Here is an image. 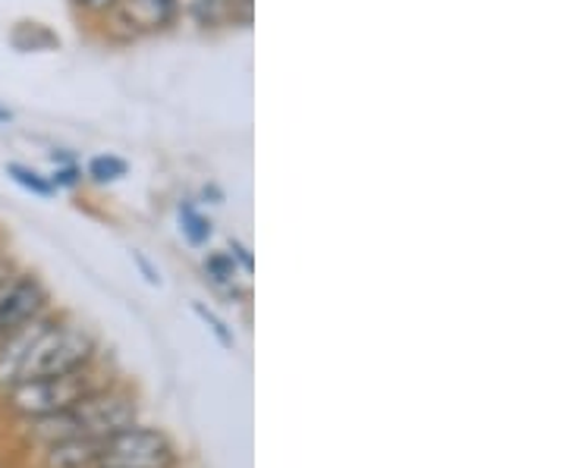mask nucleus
I'll return each instance as SVG.
<instances>
[{
  "label": "nucleus",
  "mask_w": 566,
  "mask_h": 468,
  "mask_svg": "<svg viewBox=\"0 0 566 468\" xmlns=\"http://www.w3.org/2000/svg\"><path fill=\"white\" fill-rule=\"evenodd\" d=\"M107 387H111L107 371L95 368V359H92L88 365L57 374V377H39V381L13 384L7 393V403L13 412L35 422V418H48V415L63 412V408L76 406L80 400L92 396V393H102Z\"/></svg>",
  "instance_id": "f03ea898"
},
{
  "label": "nucleus",
  "mask_w": 566,
  "mask_h": 468,
  "mask_svg": "<svg viewBox=\"0 0 566 468\" xmlns=\"http://www.w3.org/2000/svg\"><path fill=\"white\" fill-rule=\"evenodd\" d=\"M133 258H136V265H139L142 270H145V277H148V284H158V277H155V270H151V267H148V262H145V258H142L139 252H133Z\"/></svg>",
  "instance_id": "2eb2a0df"
},
{
  "label": "nucleus",
  "mask_w": 566,
  "mask_h": 468,
  "mask_svg": "<svg viewBox=\"0 0 566 468\" xmlns=\"http://www.w3.org/2000/svg\"><path fill=\"white\" fill-rule=\"evenodd\" d=\"M32 434L51 444H63V440H104L117 430L136 425V403L120 393V390H102L80 400L76 406L63 408L57 415L48 418H35Z\"/></svg>",
  "instance_id": "f257e3e1"
},
{
  "label": "nucleus",
  "mask_w": 566,
  "mask_h": 468,
  "mask_svg": "<svg viewBox=\"0 0 566 468\" xmlns=\"http://www.w3.org/2000/svg\"><path fill=\"white\" fill-rule=\"evenodd\" d=\"M70 3L85 10V13H111L117 7V0H70Z\"/></svg>",
  "instance_id": "ddd939ff"
},
{
  "label": "nucleus",
  "mask_w": 566,
  "mask_h": 468,
  "mask_svg": "<svg viewBox=\"0 0 566 468\" xmlns=\"http://www.w3.org/2000/svg\"><path fill=\"white\" fill-rule=\"evenodd\" d=\"M13 120V114L7 110V107H0V123H10Z\"/></svg>",
  "instance_id": "dca6fc26"
},
{
  "label": "nucleus",
  "mask_w": 566,
  "mask_h": 468,
  "mask_svg": "<svg viewBox=\"0 0 566 468\" xmlns=\"http://www.w3.org/2000/svg\"><path fill=\"white\" fill-rule=\"evenodd\" d=\"M98 355V340L85 327L70 325L63 318H54L51 325L39 333V340L29 347L25 359L17 368V381H39V377H57L66 371L88 365ZM10 384V387H13Z\"/></svg>",
  "instance_id": "7ed1b4c3"
},
{
  "label": "nucleus",
  "mask_w": 566,
  "mask_h": 468,
  "mask_svg": "<svg viewBox=\"0 0 566 468\" xmlns=\"http://www.w3.org/2000/svg\"><path fill=\"white\" fill-rule=\"evenodd\" d=\"M230 252H233V255L240 258V265H243V270L249 274V270H252V255H249V248H245V245H240V243H230Z\"/></svg>",
  "instance_id": "4468645a"
},
{
  "label": "nucleus",
  "mask_w": 566,
  "mask_h": 468,
  "mask_svg": "<svg viewBox=\"0 0 566 468\" xmlns=\"http://www.w3.org/2000/svg\"><path fill=\"white\" fill-rule=\"evenodd\" d=\"M114 10H120L136 29L151 32V29H164L167 22L174 20L177 0H117Z\"/></svg>",
  "instance_id": "423d86ee"
},
{
  "label": "nucleus",
  "mask_w": 566,
  "mask_h": 468,
  "mask_svg": "<svg viewBox=\"0 0 566 468\" xmlns=\"http://www.w3.org/2000/svg\"><path fill=\"white\" fill-rule=\"evenodd\" d=\"M205 270L214 277V284H221L230 292H237V265H233V255H211L205 262Z\"/></svg>",
  "instance_id": "9d476101"
},
{
  "label": "nucleus",
  "mask_w": 566,
  "mask_h": 468,
  "mask_svg": "<svg viewBox=\"0 0 566 468\" xmlns=\"http://www.w3.org/2000/svg\"><path fill=\"white\" fill-rule=\"evenodd\" d=\"M48 180H51V185H54V189H61V185H76L82 177L73 163H66V167H57V173H54V177H48Z\"/></svg>",
  "instance_id": "f8f14e48"
},
{
  "label": "nucleus",
  "mask_w": 566,
  "mask_h": 468,
  "mask_svg": "<svg viewBox=\"0 0 566 468\" xmlns=\"http://www.w3.org/2000/svg\"><path fill=\"white\" fill-rule=\"evenodd\" d=\"M192 311H196V315L202 318L205 325L211 327V333L218 337V343H221L223 349H233V333L227 330V325H223L221 318H218V315H214L211 308H205L202 302H196V306H192Z\"/></svg>",
  "instance_id": "9b49d317"
},
{
  "label": "nucleus",
  "mask_w": 566,
  "mask_h": 468,
  "mask_svg": "<svg viewBox=\"0 0 566 468\" xmlns=\"http://www.w3.org/2000/svg\"><path fill=\"white\" fill-rule=\"evenodd\" d=\"M180 221H182V233L189 236L192 245H205L208 236H211V224L205 221L202 214L192 208V204H180Z\"/></svg>",
  "instance_id": "6e6552de"
},
{
  "label": "nucleus",
  "mask_w": 566,
  "mask_h": 468,
  "mask_svg": "<svg viewBox=\"0 0 566 468\" xmlns=\"http://www.w3.org/2000/svg\"><path fill=\"white\" fill-rule=\"evenodd\" d=\"M44 308H51V292L48 286L41 284L39 277L32 274H17V280L10 284V289L0 296V340L10 337L17 327L25 321H32L35 315H41Z\"/></svg>",
  "instance_id": "39448f33"
},
{
  "label": "nucleus",
  "mask_w": 566,
  "mask_h": 468,
  "mask_svg": "<svg viewBox=\"0 0 566 468\" xmlns=\"http://www.w3.org/2000/svg\"><path fill=\"white\" fill-rule=\"evenodd\" d=\"M174 462L177 453L161 430L129 425L98 444L95 468H170Z\"/></svg>",
  "instance_id": "20e7f679"
},
{
  "label": "nucleus",
  "mask_w": 566,
  "mask_h": 468,
  "mask_svg": "<svg viewBox=\"0 0 566 468\" xmlns=\"http://www.w3.org/2000/svg\"><path fill=\"white\" fill-rule=\"evenodd\" d=\"M7 177H10L17 185H22L25 192H32V195H41V199H51V195H54V185H51V180H48V177H41L39 170L25 167V163H17V161L7 163Z\"/></svg>",
  "instance_id": "0eeeda50"
},
{
  "label": "nucleus",
  "mask_w": 566,
  "mask_h": 468,
  "mask_svg": "<svg viewBox=\"0 0 566 468\" xmlns=\"http://www.w3.org/2000/svg\"><path fill=\"white\" fill-rule=\"evenodd\" d=\"M88 177H92L95 183H114V180L126 177V161L114 158V155L92 158V161H88Z\"/></svg>",
  "instance_id": "1a4fd4ad"
}]
</instances>
